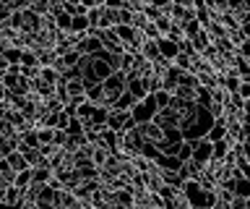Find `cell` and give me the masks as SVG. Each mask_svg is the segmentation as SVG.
Here are the masks:
<instances>
[{
	"mask_svg": "<svg viewBox=\"0 0 250 209\" xmlns=\"http://www.w3.org/2000/svg\"><path fill=\"white\" fill-rule=\"evenodd\" d=\"M136 134L141 136V141H144V144H154V146L164 139V131L156 126L154 120L151 123H144V126H136Z\"/></svg>",
	"mask_w": 250,
	"mask_h": 209,
	"instance_id": "8992f818",
	"label": "cell"
},
{
	"mask_svg": "<svg viewBox=\"0 0 250 209\" xmlns=\"http://www.w3.org/2000/svg\"><path fill=\"white\" fill-rule=\"evenodd\" d=\"M16 209H34V207H29V204H19Z\"/></svg>",
	"mask_w": 250,
	"mask_h": 209,
	"instance_id": "484cf974",
	"label": "cell"
},
{
	"mask_svg": "<svg viewBox=\"0 0 250 209\" xmlns=\"http://www.w3.org/2000/svg\"><path fill=\"white\" fill-rule=\"evenodd\" d=\"M237 99H242V102H250V81H240V87H237Z\"/></svg>",
	"mask_w": 250,
	"mask_h": 209,
	"instance_id": "603a6c76",
	"label": "cell"
},
{
	"mask_svg": "<svg viewBox=\"0 0 250 209\" xmlns=\"http://www.w3.org/2000/svg\"><path fill=\"white\" fill-rule=\"evenodd\" d=\"M65 139H68V134L62 128H52V146H58V149H60V146L65 144Z\"/></svg>",
	"mask_w": 250,
	"mask_h": 209,
	"instance_id": "cb8c5ba5",
	"label": "cell"
},
{
	"mask_svg": "<svg viewBox=\"0 0 250 209\" xmlns=\"http://www.w3.org/2000/svg\"><path fill=\"white\" fill-rule=\"evenodd\" d=\"M104 128L115 131V134H128V131L136 128V123L130 120V115H128V113H120V110H115V107H109Z\"/></svg>",
	"mask_w": 250,
	"mask_h": 209,
	"instance_id": "3957f363",
	"label": "cell"
},
{
	"mask_svg": "<svg viewBox=\"0 0 250 209\" xmlns=\"http://www.w3.org/2000/svg\"><path fill=\"white\" fill-rule=\"evenodd\" d=\"M13 186L16 188H29L31 186V170H21V173H16V178H13Z\"/></svg>",
	"mask_w": 250,
	"mask_h": 209,
	"instance_id": "d6986e66",
	"label": "cell"
},
{
	"mask_svg": "<svg viewBox=\"0 0 250 209\" xmlns=\"http://www.w3.org/2000/svg\"><path fill=\"white\" fill-rule=\"evenodd\" d=\"M107 157H109V154L104 152V149H102V146H97V144H94L91 146V154H89V162H91V165L94 167H102V165H104V162H107Z\"/></svg>",
	"mask_w": 250,
	"mask_h": 209,
	"instance_id": "5bb4252c",
	"label": "cell"
},
{
	"mask_svg": "<svg viewBox=\"0 0 250 209\" xmlns=\"http://www.w3.org/2000/svg\"><path fill=\"white\" fill-rule=\"evenodd\" d=\"M130 120L136 123V126H144V123H151L154 115H156V102L151 94H146L144 99H138V102H133L130 107Z\"/></svg>",
	"mask_w": 250,
	"mask_h": 209,
	"instance_id": "7a4b0ae2",
	"label": "cell"
},
{
	"mask_svg": "<svg viewBox=\"0 0 250 209\" xmlns=\"http://www.w3.org/2000/svg\"><path fill=\"white\" fill-rule=\"evenodd\" d=\"M21 193H23L21 188H16V186H8L3 204H8V207H19V204H21Z\"/></svg>",
	"mask_w": 250,
	"mask_h": 209,
	"instance_id": "9a60e30c",
	"label": "cell"
},
{
	"mask_svg": "<svg viewBox=\"0 0 250 209\" xmlns=\"http://www.w3.org/2000/svg\"><path fill=\"white\" fill-rule=\"evenodd\" d=\"M52 183V167L47 165H39V167H31V186H50Z\"/></svg>",
	"mask_w": 250,
	"mask_h": 209,
	"instance_id": "ba28073f",
	"label": "cell"
},
{
	"mask_svg": "<svg viewBox=\"0 0 250 209\" xmlns=\"http://www.w3.org/2000/svg\"><path fill=\"white\" fill-rule=\"evenodd\" d=\"M156 47H159V58L162 60H169V63L175 60V55L180 52V47L172 40H167V37H159V40H156Z\"/></svg>",
	"mask_w": 250,
	"mask_h": 209,
	"instance_id": "9c48e42d",
	"label": "cell"
},
{
	"mask_svg": "<svg viewBox=\"0 0 250 209\" xmlns=\"http://www.w3.org/2000/svg\"><path fill=\"white\" fill-rule=\"evenodd\" d=\"M234 196L250 199V186H248V178H242V181H237V186H234Z\"/></svg>",
	"mask_w": 250,
	"mask_h": 209,
	"instance_id": "7402d4cb",
	"label": "cell"
},
{
	"mask_svg": "<svg viewBox=\"0 0 250 209\" xmlns=\"http://www.w3.org/2000/svg\"><path fill=\"white\" fill-rule=\"evenodd\" d=\"M5 162H8V167L13 170V173H21V170H29V165H26V160H23V154L21 152H11L8 157H3Z\"/></svg>",
	"mask_w": 250,
	"mask_h": 209,
	"instance_id": "8fae6325",
	"label": "cell"
},
{
	"mask_svg": "<svg viewBox=\"0 0 250 209\" xmlns=\"http://www.w3.org/2000/svg\"><path fill=\"white\" fill-rule=\"evenodd\" d=\"M133 102H136V99H133V97L128 94V92H123V94L115 99V105H112V107H115V110H120V113H130Z\"/></svg>",
	"mask_w": 250,
	"mask_h": 209,
	"instance_id": "e0dca14e",
	"label": "cell"
},
{
	"mask_svg": "<svg viewBox=\"0 0 250 209\" xmlns=\"http://www.w3.org/2000/svg\"><path fill=\"white\" fill-rule=\"evenodd\" d=\"M21 154H23V160H26L29 170H31V167L44 165V160H42V154H39V149H26V152H21Z\"/></svg>",
	"mask_w": 250,
	"mask_h": 209,
	"instance_id": "ac0fdd59",
	"label": "cell"
},
{
	"mask_svg": "<svg viewBox=\"0 0 250 209\" xmlns=\"http://www.w3.org/2000/svg\"><path fill=\"white\" fill-rule=\"evenodd\" d=\"M154 123H156V126H159L162 131H167V128H177V113L172 110V107L156 110V115H154Z\"/></svg>",
	"mask_w": 250,
	"mask_h": 209,
	"instance_id": "52a82bcc",
	"label": "cell"
},
{
	"mask_svg": "<svg viewBox=\"0 0 250 209\" xmlns=\"http://www.w3.org/2000/svg\"><path fill=\"white\" fill-rule=\"evenodd\" d=\"M91 115H94V105L91 102H78L76 105V118L86 123V120H91Z\"/></svg>",
	"mask_w": 250,
	"mask_h": 209,
	"instance_id": "2e32d148",
	"label": "cell"
},
{
	"mask_svg": "<svg viewBox=\"0 0 250 209\" xmlns=\"http://www.w3.org/2000/svg\"><path fill=\"white\" fill-rule=\"evenodd\" d=\"M99 87H102V107H112L115 99L125 92V76L123 73H109Z\"/></svg>",
	"mask_w": 250,
	"mask_h": 209,
	"instance_id": "6da1fadb",
	"label": "cell"
},
{
	"mask_svg": "<svg viewBox=\"0 0 250 209\" xmlns=\"http://www.w3.org/2000/svg\"><path fill=\"white\" fill-rule=\"evenodd\" d=\"M8 68H11V66H8V63H5V60H3V58H0V79H3V76L8 73Z\"/></svg>",
	"mask_w": 250,
	"mask_h": 209,
	"instance_id": "d4e9b609",
	"label": "cell"
},
{
	"mask_svg": "<svg viewBox=\"0 0 250 209\" xmlns=\"http://www.w3.org/2000/svg\"><path fill=\"white\" fill-rule=\"evenodd\" d=\"M99 37V45H102V52H107V55H123V45L120 40L115 37L112 29H102V32H94Z\"/></svg>",
	"mask_w": 250,
	"mask_h": 209,
	"instance_id": "5b68a950",
	"label": "cell"
},
{
	"mask_svg": "<svg viewBox=\"0 0 250 209\" xmlns=\"http://www.w3.org/2000/svg\"><path fill=\"white\" fill-rule=\"evenodd\" d=\"M162 141L180 144V141H185V139H183V131H180V128H167V131H164V139H162Z\"/></svg>",
	"mask_w": 250,
	"mask_h": 209,
	"instance_id": "44dd1931",
	"label": "cell"
},
{
	"mask_svg": "<svg viewBox=\"0 0 250 209\" xmlns=\"http://www.w3.org/2000/svg\"><path fill=\"white\" fill-rule=\"evenodd\" d=\"M107 113H109V107H94L91 123H94V126H99V128H104V123H107Z\"/></svg>",
	"mask_w": 250,
	"mask_h": 209,
	"instance_id": "ffe728a7",
	"label": "cell"
},
{
	"mask_svg": "<svg viewBox=\"0 0 250 209\" xmlns=\"http://www.w3.org/2000/svg\"><path fill=\"white\" fill-rule=\"evenodd\" d=\"M125 92H128V94L138 102V99L146 97V84L141 79H130V76H128V79H125Z\"/></svg>",
	"mask_w": 250,
	"mask_h": 209,
	"instance_id": "30bf717a",
	"label": "cell"
},
{
	"mask_svg": "<svg viewBox=\"0 0 250 209\" xmlns=\"http://www.w3.org/2000/svg\"><path fill=\"white\" fill-rule=\"evenodd\" d=\"M138 55L144 60H148V63H156V60H159V47H156V42H144L138 50Z\"/></svg>",
	"mask_w": 250,
	"mask_h": 209,
	"instance_id": "7c38bea8",
	"label": "cell"
},
{
	"mask_svg": "<svg viewBox=\"0 0 250 209\" xmlns=\"http://www.w3.org/2000/svg\"><path fill=\"white\" fill-rule=\"evenodd\" d=\"M190 141V160L198 162V165H206L211 160V141L206 136H198V139H188Z\"/></svg>",
	"mask_w": 250,
	"mask_h": 209,
	"instance_id": "277c9868",
	"label": "cell"
},
{
	"mask_svg": "<svg viewBox=\"0 0 250 209\" xmlns=\"http://www.w3.org/2000/svg\"><path fill=\"white\" fill-rule=\"evenodd\" d=\"M89 21H86V16H73L70 19V34L73 37H81V34H89Z\"/></svg>",
	"mask_w": 250,
	"mask_h": 209,
	"instance_id": "4fadbf2b",
	"label": "cell"
}]
</instances>
